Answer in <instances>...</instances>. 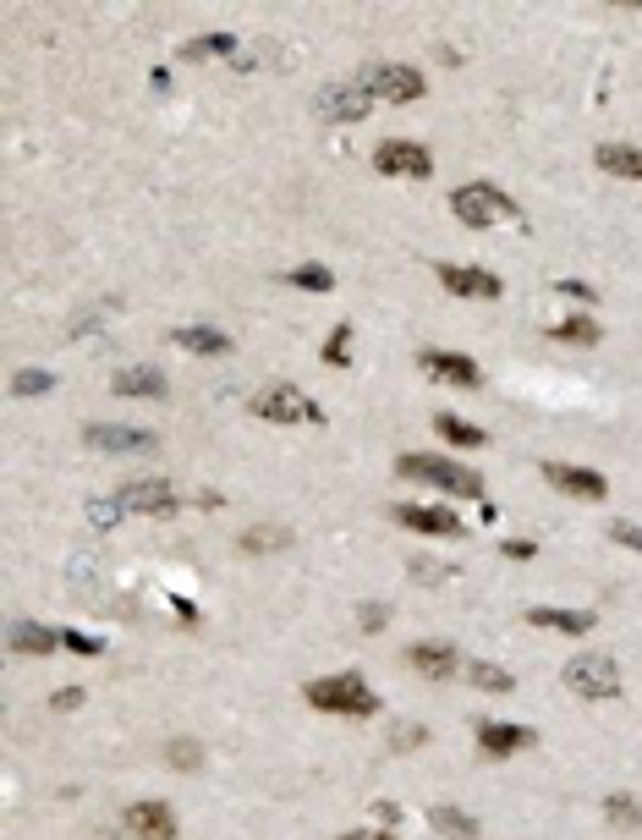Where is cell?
I'll return each instance as SVG.
<instances>
[{
	"instance_id": "obj_42",
	"label": "cell",
	"mask_w": 642,
	"mask_h": 840,
	"mask_svg": "<svg viewBox=\"0 0 642 840\" xmlns=\"http://www.w3.org/2000/svg\"><path fill=\"white\" fill-rule=\"evenodd\" d=\"M341 840H396L390 829H352V835H341Z\"/></svg>"
},
{
	"instance_id": "obj_35",
	"label": "cell",
	"mask_w": 642,
	"mask_h": 840,
	"mask_svg": "<svg viewBox=\"0 0 642 840\" xmlns=\"http://www.w3.org/2000/svg\"><path fill=\"white\" fill-rule=\"evenodd\" d=\"M61 648H72V654H105V643L89 637V632H61Z\"/></svg>"
},
{
	"instance_id": "obj_19",
	"label": "cell",
	"mask_w": 642,
	"mask_h": 840,
	"mask_svg": "<svg viewBox=\"0 0 642 840\" xmlns=\"http://www.w3.org/2000/svg\"><path fill=\"white\" fill-rule=\"evenodd\" d=\"M110 390H116V395H149V401H160L171 384H165V373H160L154 363H138V368H121V373L110 379Z\"/></svg>"
},
{
	"instance_id": "obj_8",
	"label": "cell",
	"mask_w": 642,
	"mask_h": 840,
	"mask_svg": "<svg viewBox=\"0 0 642 840\" xmlns=\"http://www.w3.org/2000/svg\"><path fill=\"white\" fill-rule=\"evenodd\" d=\"M116 506L132 511V517H176L182 511V495L165 479H138V484H121L116 490Z\"/></svg>"
},
{
	"instance_id": "obj_14",
	"label": "cell",
	"mask_w": 642,
	"mask_h": 840,
	"mask_svg": "<svg viewBox=\"0 0 642 840\" xmlns=\"http://www.w3.org/2000/svg\"><path fill=\"white\" fill-rule=\"evenodd\" d=\"M127 829L138 835V840H176V813H171V802H132L127 807Z\"/></svg>"
},
{
	"instance_id": "obj_29",
	"label": "cell",
	"mask_w": 642,
	"mask_h": 840,
	"mask_svg": "<svg viewBox=\"0 0 642 840\" xmlns=\"http://www.w3.org/2000/svg\"><path fill=\"white\" fill-rule=\"evenodd\" d=\"M285 544H291L285 528H247V533H242V550H247V555H269V550H285Z\"/></svg>"
},
{
	"instance_id": "obj_36",
	"label": "cell",
	"mask_w": 642,
	"mask_h": 840,
	"mask_svg": "<svg viewBox=\"0 0 642 840\" xmlns=\"http://www.w3.org/2000/svg\"><path fill=\"white\" fill-rule=\"evenodd\" d=\"M423 736H429L423 725H401V730L390 736V752H412V747H423Z\"/></svg>"
},
{
	"instance_id": "obj_38",
	"label": "cell",
	"mask_w": 642,
	"mask_h": 840,
	"mask_svg": "<svg viewBox=\"0 0 642 840\" xmlns=\"http://www.w3.org/2000/svg\"><path fill=\"white\" fill-rule=\"evenodd\" d=\"M500 550H505L511 561H533V555H538V544H533V539H505Z\"/></svg>"
},
{
	"instance_id": "obj_22",
	"label": "cell",
	"mask_w": 642,
	"mask_h": 840,
	"mask_svg": "<svg viewBox=\"0 0 642 840\" xmlns=\"http://www.w3.org/2000/svg\"><path fill=\"white\" fill-rule=\"evenodd\" d=\"M7 648L12 654H56L61 648V632H50V626H39V621H12V637H7Z\"/></svg>"
},
{
	"instance_id": "obj_6",
	"label": "cell",
	"mask_w": 642,
	"mask_h": 840,
	"mask_svg": "<svg viewBox=\"0 0 642 840\" xmlns=\"http://www.w3.org/2000/svg\"><path fill=\"white\" fill-rule=\"evenodd\" d=\"M363 89H369L374 100L412 105V100H423V72H418V67H401V61H369V67H363Z\"/></svg>"
},
{
	"instance_id": "obj_10",
	"label": "cell",
	"mask_w": 642,
	"mask_h": 840,
	"mask_svg": "<svg viewBox=\"0 0 642 840\" xmlns=\"http://www.w3.org/2000/svg\"><path fill=\"white\" fill-rule=\"evenodd\" d=\"M418 368H423L434 384H462V390H472V384L483 379L472 357H462V352H445V346H429V352H418Z\"/></svg>"
},
{
	"instance_id": "obj_17",
	"label": "cell",
	"mask_w": 642,
	"mask_h": 840,
	"mask_svg": "<svg viewBox=\"0 0 642 840\" xmlns=\"http://www.w3.org/2000/svg\"><path fill=\"white\" fill-rule=\"evenodd\" d=\"M538 736L527 730V725H505V720H483L478 725V752H489V758H511V752H527Z\"/></svg>"
},
{
	"instance_id": "obj_16",
	"label": "cell",
	"mask_w": 642,
	"mask_h": 840,
	"mask_svg": "<svg viewBox=\"0 0 642 840\" xmlns=\"http://www.w3.org/2000/svg\"><path fill=\"white\" fill-rule=\"evenodd\" d=\"M407 665H412V670H418L423 681H451V676L462 670L456 648H451V643H429V637L407 648Z\"/></svg>"
},
{
	"instance_id": "obj_41",
	"label": "cell",
	"mask_w": 642,
	"mask_h": 840,
	"mask_svg": "<svg viewBox=\"0 0 642 840\" xmlns=\"http://www.w3.org/2000/svg\"><path fill=\"white\" fill-rule=\"evenodd\" d=\"M358 615H363V632H380L385 626V605H363Z\"/></svg>"
},
{
	"instance_id": "obj_11",
	"label": "cell",
	"mask_w": 642,
	"mask_h": 840,
	"mask_svg": "<svg viewBox=\"0 0 642 840\" xmlns=\"http://www.w3.org/2000/svg\"><path fill=\"white\" fill-rule=\"evenodd\" d=\"M396 522L429 539H462V517L451 506H396Z\"/></svg>"
},
{
	"instance_id": "obj_40",
	"label": "cell",
	"mask_w": 642,
	"mask_h": 840,
	"mask_svg": "<svg viewBox=\"0 0 642 840\" xmlns=\"http://www.w3.org/2000/svg\"><path fill=\"white\" fill-rule=\"evenodd\" d=\"M78 703H83V687H61V692L50 698V709H61V714H67V709H78Z\"/></svg>"
},
{
	"instance_id": "obj_9",
	"label": "cell",
	"mask_w": 642,
	"mask_h": 840,
	"mask_svg": "<svg viewBox=\"0 0 642 840\" xmlns=\"http://www.w3.org/2000/svg\"><path fill=\"white\" fill-rule=\"evenodd\" d=\"M374 111V94L363 83H330V89H318V116L325 122H363Z\"/></svg>"
},
{
	"instance_id": "obj_32",
	"label": "cell",
	"mask_w": 642,
	"mask_h": 840,
	"mask_svg": "<svg viewBox=\"0 0 642 840\" xmlns=\"http://www.w3.org/2000/svg\"><path fill=\"white\" fill-rule=\"evenodd\" d=\"M407 572H412V583H445V577H456V566H440V561H429V555H412Z\"/></svg>"
},
{
	"instance_id": "obj_26",
	"label": "cell",
	"mask_w": 642,
	"mask_h": 840,
	"mask_svg": "<svg viewBox=\"0 0 642 840\" xmlns=\"http://www.w3.org/2000/svg\"><path fill=\"white\" fill-rule=\"evenodd\" d=\"M467 681H472L478 692H511V687H516V676H511L505 665H489V659L467 665Z\"/></svg>"
},
{
	"instance_id": "obj_21",
	"label": "cell",
	"mask_w": 642,
	"mask_h": 840,
	"mask_svg": "<svg viewBox=\"0 0 642 840\" xmlns=\"http://www.w3.org/2000/svg\"><path fill=\"white\" fill-rule=\"evenodd\" d=\"M171 341L187 346V352H198V357H225L231 352V335L214 330V324H182V330H171Z\"/></svg>"
},
{
	"instance_id": "obj_34",
	"label": "cell",
	"mask_w": 642,
	"mask_h": 840,
	"mask_svg": "<svg viewBox=\"0 0 642 840\" xmlns=\"http://www.w3.org/2000/svg\"><path fill=\"white\" fill-rule=\"evenodd\" d=\"M165 758H171L176 769H198V763H203V752H198V741H187V736H176V741L165 747Z\"/></svg>"
},
{
	"instance_id": "obj_31",
	"label": "cell",
	"mask_w": 642,
	"mask_h": 840,
	"mask_svg": "<svg viewBox=\"0 0 642 840\" xmlns=\"http://www.w3.org/2000/svg\"><path fill=\"white\" fill-rule=\"evenodd\" d=\"M56 390V373H45V368H17L12 373V395H50Z\"/></svg>"
},
{
	"instance_id": "obj_33",
	"label": "cell",
	"mask_w": 642,
	"mask_h": 840,
	"mask_svg": "<svg viewBox=\"0 0 642 840\" xmlns=\"http://www.w3.org/2000/svg\"><path fill=\"white\" fill-rule=\"evenodd\" d=\"M347 352H352V324H336V330H330V341H325V363H330V368H341V363H347Z\"/></svg>"
},
{
	"instance_id": "obj_27",
	"label": "cell",
	"mask_w": 642,
	"mask_h": 840,
	"mask_svg": "<svg viewBox=\"0 0 642 840\" xmlns=\"http://www.w3.org/2000/svg\"><path fill=\"white\" fill-rule=\"evenodd\" d=\"M604 818H609L615 829H637V824H642V802H637L631 791H615V796H604Z\"/></svg>"
},
{
	"instance_id": "obj_2",
	"label": "cell",
	"mask_w": 642,
	"mask_h": 840,
	"mask_svg": "<svg viewBox=\"0 0 642 840\" xmlns=\"http://www.w3.org/2000/svg\"><path fill=\"white\" fill-rule=\"evenodd\" d=\"M307 709H318V714H347V720H369V714H380V698H374V687H369L358 670H341V676L307 681Z\"/></svg>"
},
{
	"instance_id": "obj_37",
	"label": "cell",
	"mask_w": 642,
	"mask_h": 840,
	"mask_svg": "<svg viewBox=\"0 0 642 840\" xmlns=\"http://www.w3.org/2000/svg\"><path fill=\"white\" fill-rule=\"evenodd\" d=\"M609 539L626 544V550H642V528L637 522H609Z\"/></svg>"
},
{
	"instance_id": "obj_39",
	"label": "cell",
	"mask_w": 642,
	"mask_h": 840,
	"mask_svg": "<svg viewBox=\"0 0 642 840\" xmlns=\"http://www.w3.org/2000/svg\"><path fill=\"white\" fill-rule=\"evenodd\" d=\"M555 291L560 297H576V302H593V286H582V280H555Z\"/></svg>"
},
{
	"instance_id": "obj_15",
	"label": "cell",
	"mask_w": 642,
	"mask_h": 840,
	"mask_svg": "<svg viewBox=\"0 0 642 840\" xmlns=\"http://www.w3.org/2000/svg\"><path fill=\"white\" fill-rule=\"evenodd\" d=\"M522 621H527V626H538V632H565V637H587V632L598 626V615H593V610H555V605H533Z\"/></svg>"
},
{
	"instance_id": "obj_12",
	"label": "cell",
	"mask_w": 642,
	"mask_h": 840,
	"mask_svg": "<svg viewBox=\"0 0 642 840\" xmlns=\"http://www.w3.org/2000/svg\"><path fill=\"white\" fill-rule=\"evenodd\" d=\"M434 269L451 297H483V302L500 297V275H489V269H472V264H434Z\"/></svg>"
},
{
	"instance_id": "obj_18",
	"label": "cell",
	"mask_w": 642,
	"mask_h": 840,
	"mask_svg": "<svg viewBox=\"0 0 642 840\" xmlns=\"http://www.w3.org/2000/svg\"><path fill=\"white\" fill-rule=\"evenodd\" d=\"M83 440H89L94 451H154V446H160L149 429H127V424H89Z\"/></svg>"
},
{
	"instance_id": "obj_1",
	"label": "cell",
	"mask_w": 642,
	"mask_h": 840,
	"mask_svg": "<svg viewBox=\"0 0 642 840\" xmlns=\"http://www.w3.org/2000/svg\"><path fill=\"white\" fill-rule=\"evenodd\" d=\"M396 473H401V479H412V484H429V490H440V495H451V500H483V479H478L472 468L451 462V457L407 451V457L396 462Z\"/></svg>"
},
{
	"instance_id": "obj_28",
	"label": "cell",
	"mask_w": 642,
	"mask_h": 840,
	"mask_svg": "<svg viewBox=\"0 0 642 840\" xmlns=\"http://www.w3.org/2000/svg\"><path fill=\"white\" fill-rule=\"evenodd\" d=\"M236 50V39L231 34H198V39H187V61H209V56H231Z\"/></svg>"
},
{
	"instance_id": "obj_3",
	"label": "cell",
	"mask_w": 642,
	"mask_h": 840,
	"mask_svg": "<svg viewBox=\"0 0 642 840\" xmlns=\"http://www.w3.org/2000/svg\"><path fill=\"white\" fill-rule=\"evenodd\" d=\"M451 215L462 220V226H500V220H522V204L505 193V187H494V182H467V187H456L451 193Z\"/></svg>"
},
{
	"instance_id": "obj_4",
	"label": "cell",
	"mask_w": 642,
	"mask_h": 840,
	"mask_svg": "<svg viewBox=\"0 0 642 840\" xmlns=\"http://www.w3.org/2000/svg\"><path fill=\"white\" fill-rule=\"evenodd\" d=\"M560 681H565V692H576V698H587V703L620 698V665H615L609 654H576V659H565Z\"/></svg>"
},
{
	"instance_id": "obj_13",
	"label": "cell",
	"mask_w": 642,
	"mask_h": 840,
	"mask_svg": "<svg viewBox=\"0 0 642 840\" xmlns=\"http://www.w3.org/2000/svg\"><path fill=\"white\" fill-rule=\"evenodd\" d=\"M544 479L560 490V495H576V500H604L609 495V484H604V473H593V468H565V462H544Z\"/></svg>"
},
{
	"instance_id": "obj_24",
	"label": "cell",
	"mask_w": 642,
	"mask_h": 840,
	"mask_svg": "<svg viewBox=\"0 0 642 840\" xmlns=\"http://www.w3.org/2000/svg\"><path fill=\"white\" fill-rule=\"evenodd\" d=\"M434 429H440V440H451V446H489V435L478 429V424H467V417H456V412H440L434 417Z\"/></svg>"
},
{
	"instance_id": "obj_7",
	"label": "cell",
	"mask_w": 642,
	"mask_h": 840,
	"mask_svg": "<svg viewBox=\"0 0 642 840\" xmlns=\"http://www.w3.org/2000/svg\"><path fill=\"white\" fill-rule=\"evenodd\" d=\"M374 171H385L396 182H429L434 176V154L423 143H412V138H385L374 149Z\"/></svg>"
},
{
	"instance_id": "obj_5",
	"label": "cell",
	"mask_w": 642,
	"mask_h": 840,
	"mask_svg": "<svg viewBox=\"0 0 642 840\" xmlns=\"http://www.w3.org/2000/svg\"><path fill=\"white\" fill-rule=\"evenodd\" d=\"M253 417H264V424H318V401H307L296 384H269V390H258L253 401Z\"/></svg>"
},
{
	"instance_id": "obj_20",
	"label": "cell",
	"mask_w": 642,
	"mask_h": 840,
	"mask_svg": "<svg viewBox=\"0 0 642 840\" xmlns=\"http://www.w3.org/2000/svg\"><path fill=\"white\" fill-rule=\"evenodd\" d=\"M593 160H598V171H609L620 182H642V149L637 143H598Z\"/></svg>"
},
{
	"instance_id": "obj_25",
	"label": "cell",
	"mask_w": 642,
	"mask_h": 840,
	"mask_svg": "<svg viewBox=\"0 0 642 840\" xmlns=\"http://www.w3.org/2000/svg\"><path fill=\"white\" fill-rule=\"evenodd\" d=\"M429 824H434L440 835H451V840H478V818L462 813V807H434Z\"/></svg>"
},
{
	"instance_id": "obj_30",
	"label": "cell",
	"mask_w": 642,
	"mask_h": 840,
	"mask_svg": "<svg viewBox=\"0 0 642 840\" xmlns=\"http://www.w3.org/2000/svg\"><path fill=\"white\" fill-rule=\"evenodd\" d=\"M285 280L302 286V291H330V286H336V275H330L325 264H296V269H285Z\"/></svg>"
},
{
	"instance_id": "obj_23",
	"label": "cell",
	"mask_w": 642,
	"mask_h": 840,
	"mask_svg": "<svg viewBox=\"0 0 642 840\" xmlns=\"http://www.w3.org/2000/svg\"><path fill=\"white\" fill-rule=\"evenodd\" d=\"M549 335H555V341H565V346H598V335H604V330H598V319H593V313H565L560 324H549Z\"/></svg>"
}]
</instances>
